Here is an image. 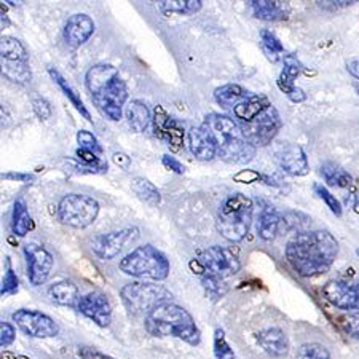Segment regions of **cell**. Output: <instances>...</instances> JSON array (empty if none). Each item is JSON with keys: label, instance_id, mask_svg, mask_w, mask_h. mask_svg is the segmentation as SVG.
I'll return each instance as SVG.
<instances>
[{"label": "cell", "instance_id": "31", "mask_svg": "<svg viewBox=\"0 0 359 359\" xmlns=\"http://www.w3.org/2000/svg\"><path fill=\"white\" fill-rule=\"evenodd\" d=\"M201 8V0H166V2H158V10L165 16H189L198 13Z\"/></svg>", "mask_w": 359, "mask_h": 359}, {"label": "cell", "instance_id": "36", "mask_svg": "<svg viewBox=\"0 0 359 359\" xmlns=\"http://www.w3.org/2000/svg\"><path fill=\"white\" fill-rule=\"evenodd\" d=\"M212 351L216 359H235L236 355L233 348H231L230 344L225 337V331L221 327H217L214 331V340H212Z\"/></svg>", "mask_w": 359, "mask_h": 359}, {"label": "cell", "instance_id": "14", "mask_svg": "<svg viewBox=\"0 0 359 359\" xmlns=\"http://www.w3.org/2000/svg\"><path fill=\"white\" fill-rule=\"evenodd\" d=\"M77 309L80 313L100 327H107L112 323V306L102 292H88L82 295Z\"/></svg>", "mask_w": 359, "mask_h": 359}, {"label": "cell", "instance_id": "37", "mask_svg": "<svg viewBox=\"0 0 359 359\" xmlns=\"http://www.w3.org/2000/svg\"><path fill=\"white\" fill-rule=\"evenodd\" d=\"M310 219L305 216L302 212H286L285 216L281 217V227H285L287 231H297V233H302V231H306L305 229L309 227Z\"/></svg>", "mask_w": 359, "mask_h": 359}, {"label": "cell", "instance_id": "20", "mask_svg": "<svg viewBox=\"0 0 359 359\" xmlns=\"http://www.w3.org/2000/svg\"><path fill=\"white\" fill-rule=\"evenodd\" d=\"M256 340L262 350L273 358H283L289 353V339L280 327L262 329L256 334Z\"/></svg>", "mask_w": 359, "mask_h": 359}, {"label": "cell", "instance_id": "5", "mask_svg": "<svg viewBox=\"0 0 359 359\" xmlns=\"http://www.w3.org/2000/svg\"><path fill=\"white\" fill-rule=\"evenodd\" d=\"M118 267L125 275L150 281H165L171 271L170 259L152 245L133 249L120 260Z\"/></svg>", "mask_w": 359, "mask_h": 359}, {"label": "cell", "instance_id": "32", "mask_svg": "<svg viewBox=\"0 0 359 359\" xmlns=\"http://www.w3.org/2000/svg\"><path fill=\"white\" fill-rule=\"evenodd\" d=\"M321 176L324 181H326V184L331 185V187L345 189V187H350L353 182V177L348 171H345L344 168L339 165L331 163V161L321 165Z\"/></svg>", "mask_w": 359, "mask_h": 359}, {"label": "cell", "instance_id": "27", "mask_svg": "<svg viewBox=\"0 0 359 359\" xmlns=\"http://www.w3.org/2000/svg\"><path fill=\"white\" fill-rule=\"evenodd\" d=\"M125 115L126 120H128L130 128L136 133H142L144 130H147L150 120H152V115H150L146 102L139 100H133L128 102Z\"/></svg>", "mask_w": 359, "mask_h": 359}, {"label": "cell", "instance_id": "8", "mask_svg": "<svg viewBox=\"0 0 359 359\" xmlns=\"http://www.w3.org/2000/svg\"><path fill=\"white\" fill-rule=\"evenodd\" d=\"M196 260L201 265L203 275L219 278V280L235 276L241 269L238 256L224 246H211L205 249Z\"/></svg>", "mask_w": 359, "mask_h": 359}, {"label": "cell", "instance_id": "34", "mask_svg": "<svg viewBox=\"0 0 359 359\" xmlns=\"http://www.w3.org/2000/svg\"><path fill=\"white\" fill-rule=\"evenodd\" d=\"M131 190L137 195V198L146 201L150 206H158L161 203L160 190L155 187V185L150 182L149 179L135 177L131 181Z\"/></svg>", "mask_w": 359, "mask_h": 359}, {"label": "cell", "instance_id": "7", "mask_svg": "<svg viewBox=\"0 0 359 359\" xmlns=\"http://www.w3.org/2000/svg\"><path fill=\"white\" fill-rule=\"evenodd\" d=\"M100 203L83 194H67L57 203V217L72 229H86L96 221Z\"/></svg>", "mask_w": 359, "mask_h": 359}, {"label": "cell", "instance_id": "28", "mask_svg": "<svg viewBox=\"0 0 359 359\" xmlns=\"http://www.w3.org/2000/svg\"><path fill=\"white\" fill-rule=\"evenodd\" d=\"M246 97L248 91L236 83H227L214 90V100L224 109H235Z\"/></svg>", "mask_w": 359, "mask_h": 359}, {"label": "cell", "instance_id": "3", "mask_svg": "<svg viewBox=\"0 0 359 359\" xmlns=\"http://www.w3.org/2000/svg\"><path fill=\"white\" fill-rule=\"evenodd\" d=\"M144 327L154 337H176L185 344L198 346L201 332L195 318L181 305L166 302L144 318Z\"/></svg>", "mask_w": 359, "mask_h": 359}, {"label": "cell", "instance_id": "2", "mask_svg": "<svg viewBox=\"0 0 359 359\" xmlns=\"http://www.w3.org/2000/svg\"><path fill=\"white\" fill-rule=\"evenodd\" d=\"M85 83L101 114L109 120L118 121L128 100V88L120 77L118 69L106 62L93 66L85 75Z\"/></svg>", "mask_w": 359, "mask_h": 359}, {"label": "cell", "instance_id": "29", "mask_svg": "<svg viewBox=\"0 0 359 359\" xmlns=\"http://www.w3.org/2000/svg\"><path fill=\"white\" fill-rule=\"evenodd\" d=\"M48 74H50V77L55 80V83H56L57 86H60L61 91L65 93V96L67 97V100L71 101L72 106H74L75 109H77V112H79L80 115H82L83 118L91 121V115H90V112H88V109L85 107L82 97H80L79 93L72 88V85L69 83L67 80L60 74V71H56L55 67H50V69H48Z\"/></svg>", "mask_w": 359, "mask_h": 359}, {"label": "cell", "instance_id": "21", "mask_svg": "<svg viewBox=\"0 0 359 359\" xmlns=\"http://www.w3.org/2000/svg\"><path fill=\"white\" fill-rule=\"evenodd\" d=\"M249 7L254 18L260 21H285L291 15V5L287 2H276V0H252L249 2Z\"/></svg>", "mask_w": 359, "mask_h": 359}, {"label": "cell", "instance_id": "11", "mask_svg": "<svg viewBox=\"0 0 359 359\" xmlns=\"http://www.w3.org/2000/svg\"><path fill=\"white\" fill-rule=\"evenodd\" d=\"M139 238V229L128 227L100 235L91 241V251L102 260H111L118 256L130 243Z\"/></svg>", "mask_w": 359, "mask_h": 359}, {"label": "cell", "instance_id": "15", "mask_svg": "<svg viewBox=\"0 0 359 359\" xmlns=\"http://www.w3.org/2000/svg\"><path fill=\"white\" fill-rule=\"evenodd\" d=\"M221 160L230 165H246L256 157V147L243 137L241 133L225 139L219 144V152Z\"/></svg>", "mask_w": 359, "mask_h": 359}, {"label": "cell", "instance_id": "26", "mask_svg": "<svg viewBox=\"0 0 359 359\" xmlns=\"http://www.w3.org/2000/svg\"><path fill=\"white\" fill-rule=\"evenodd\" d=\"M300 72H302V65L297 60L295 55H286L285 56V67L278 77V88H280L286 96L291 95V93L297 88L295 86V79L299 77Z\"/></svg>", "mask_w": 359, "mask_h": 359}, {"label": "cell", "instance_id": "30", "mask_svg": "<svg viewBox=\"0 0 359 359\" xmlns=\"http://www.w3.org/2000/svg\"><path fill=\"white\" fill-rule=\"evenodd\" d=\"M34 229V221L29 214L26 201L18 198L15 201L13 214H11V230L16 236H26Z\"/></svg>", "mask_w": 359, "mask_h": 359}, {"label": "cell", "instance_id": "49", "mask_svg": "<svg viewBox=\"0 0 359 359\" xmlns=\"http://www.w3.org/2000/svg\"><path fill=\"white\" fill-rule=\"evenodd\" d=\"M79 356L80 359H115L112 356L106 355V353H101L95 348H91V346H80Z\"/></svg>", "mask_w": 359, "mask_h": 359}, {"label": "cell", "instance_id": "35", "mask_svg": "<svg viewBox=\"0 0 359 359\" xmlns=\"http://www.w3.org/2000/svg\"><path fill=\"white\" fill-rule=\"evenodd\" d=\"M2 74L4 77L20 85H26L31 82L32 72L29 67V62L21 61H2Z\"/></svg>", "mask_w": 359, "mask_h": 359}, {"label": "cell", "instance_id": "55", "mask_svg": "<svg viewBox=\"0 0 359 359\" xmlns=\"http://www.w3.org/2000/svg\"><path fill=\"white\" fill-rule=\"evenodd\" d=\"M355 210L356 212H359V192L355 195Z\"/></svg>", "mask_w": 359, "mask_h": 359}, {"label": "cell", "instance_id": "54", "mask_svg": "<svg viewBox=\"0 0 359 359\" xmlns=\"http://www.w3.org/2000/svg\"><path fill=\"white\" fill-rule=\"evenodd\" d=\"M287 97H289V100H291L292 102H297V104H299V102H304V101L306 100L304 90L299 88V86H297V88H295Z\"/></svg>", "mask_w": 359, "mask_h": 359}, {"label": "cell", "instance_id": "52", "mask_svg": "<svg viewBox=\"0 0 359 359\" xmlns=\"http://www.w3.org/2000/svg\"><path fill=\"white\" fill-rule=\"evenodd\" d=\"M318 4H320L321 8H326V10H339V8L350 7V5L355 4V2H318Z\"/></svg>", "mask_w": 359, "mask_h": 359}, {"label": "cell", "instance_id": "56", "mask_svg": "<svg viewBox=\"0 0 359 359\" xmlns=\"http://www.w3.org/2000/svg\"><path fill=\"white\" fill-rule=\"evenodd\" d=\"M356 254H358V256H359V249H356Z\"/></svg>", "mask_w": 359, "mask_h": 359}, {"label": "cell", "instance_id": "1", "mask_svg": "<svg viewBox=\"0 0 359 359\" xmlns=\"http://www.w3.org/2000/svg\"><path fill=\"white\" fill-rule=\"evenodd\" d=\"M286 259L304 278L327 273L339 254V243L327 230H311L294 235L286 245Z\"/></svg>", "mask_w": 359, "mask_h": 359}, {"label": "cell", "instance_id": "39", "mask_svg": "<svg viewBox=\"0 0 359 359\" xmlns=\"http://www.w3.org/2000/svg\"><path fill=\"white\" fill-rule=\"evenodd\" d=\"M295 359H331V353L321 344H304L297 351Z\"/></svg>", "mask_w": 359, "mask_h": 359}, {"label": "cell", "instance_id": "40", "mask_svg": "<svg viewBox=\"0 0 359 359\" xmlns=\"http://www.w3.org/2000/svg\"><path fill=\"white\" fill-rule=\"evenodd\" d=\"M313 190H315V194L318 195V198L326 203V206L329 208V210H331L332 214H335V216H337V217L341 216V205H340V201L335 198V195H332L321 184H315L313 185Z\"/></svg>", "mask_w": 359, "mask_h": 359}, {"label": "cell", "instance_id": "41", "mask_svg": "<svg viewBox=\"0 0 359 359\" xmlns=\"http://www.w3.org/2000/svg\"><path fill=\"white\" fill-rule=\"evenodd\" d=\"M201 283L203 287L206 289V292L211 295L214 299L222 297V295L227 292V286L224 285V280H219V278H212V276H201Z\"/></svg>", "mask_w": 359, "mask_h": 359}, {"label": "cell", "instance_id": "13", "mask_svg": "<svg viewBox=\"0 0 359 359\" xmlns=\"http://www.w3.org/2000/svg\"><path fill=\"white\" fill-rule=\"evenodd\" d=\"M323 297L335 309L350 311L359 316V281L348 283L341 280L329 281L323 287Z\"/></svg>", "mask_w": 359, "mask_h": 359}, {"label": "cell", "instance_id": "10", "mask_svg": "<svg viewBox=\"0 0 359 359\" xmlns=\"http://www.w3.org/2000/svg\"><path fill=\"white\" fill-rule=\"evenodd\" d=\"M11 320L16 323V326L21 329V332H25L29 337L51 339L60 334V326H57L53 318L40 313L37 310H16L11 315Z\"/></svg>", "mask_w": 359, "mask_h": 359}, {"label": "cell", "instance_id": "42", "mask_svg": "<svg viewBox=\"0 0 359 359\" xmlns=\"http://www.w3.org/2000/svg\"><path fill=\"white\" fill-rule=\"evenodd\" d=\"M77 142H79V149L90 150V152H95L97 155L102 152V147L100 146V142H97L96 136L86 130H80L77 133Z\"/></svg>", "mask_w": 359, "mask_h": 359}, {"label": "cell", "instance_id": "18", "mask_svg": "<svg viewBox=\"0 0 359 359\" xmlns=\"http://www.w3.org/2000/svg\"><path fill=\"white\" fill-rule=\"evenodd\" d=\"M154 130L155 135L161 139H166L168 146L171 147L172 152L182 149L184 142V131L179 126L175 118H171L163 109L157 107L155 109V117H154Z\"/></svg>", "mask_w": 359, "mask_h": 359}, {"label": "cell", "instance_id": "12", "mask_svg": "<svg viewBox=\"0 0 359 359\" xmlns=\"http://www.w3.org/2000/svg\"><path fill=\"white\" fill-rule=\"evenodd\" d=\"M26 256V267L27 278L32 286H42L50 278L51 270H53V256L48 249L43 248L37 243H29L25 246Z\"/></svg>", "mask_w": 359, "mask_h": 359}, {"label": "cell", "instance_id": "43", "mask_svg": "<svg viewBox=\"0 0 359 359\" xmlns=\"http://www.w3.org/2000/svg\"><path fill=\"white\" fill-rule=\"evenodd\" d=\"M18 289H20L18 276H16L15 271L8 267L2 278V289H0V294H2V297H5V295H13L18 292Z\"/></svg>", "mask_w": 359, "mask_h": 359}, {"label": "cell", "instance_id": "6", "mask_svg": "<svg viewBox=\"0 0 359 359\" xmlns=\"http://www.w3.org/2000/svg\"><path fill=\"white\" fill-rule=\"evenodd\" d=\"M120 295L131 315L144 318L152 313L157 306L171 300V292L165 286L146 281L128 283L121 287Z\"/></svg>", "mask_w": 359, "mask_h": 359}, {"label": "cell", "instance_id": "48", "mask_svg": "<svg viewBox=\"0 0 359 359\" xmlns=\"http://www.w3.org/2000/svg\"><path fill=\"white\" fill-rule=\"evenodd\" d=\"M161 163H163L168 171L176 172V175H184L185 172V166L177 158L171 157V155H163V157H161Z\"/></svg>", "mask_w": 359, "mask_h": 359}, {"label": "cell", "instance_id": "47", "mask_svg": "<svg viewBox=\"0 0 359 359\" xmlns=\"http://www.w3.org/2000/svg\"><path fill=\"white\" fill-rule=\"evenodd\" d=\"M262 177H264L262 175H259V172L254 170H241L240 172H236V175L233 176V181L243 182V184H251V182L260 181Z\"/></svg>", "mask_w": 359, "mask_h": 359}, {"label": "cell", "instance_id": "17", "mask_svg": "<svg viewBox=\"0 0 359 359\" xmlns=\"http://www.w3.org/2000/svg\"><path fill=\"white\" fill-rule=\"evenodd\" d=\"M189 149L195 158L210 161L219 152V144L205 125L195 126L189 131Z\"/></svg>", "mask_w": 359, "mask_h": 359}, {"label": "cell", "instance_id": "22", "mask_svg": "<svg viewBox=\"0 0 359 359\" xmlns=\"http://www.w3.org/2000/svg\"><path fill=\"white\" fill-rule=\"evenodd\" d=\"M270 106H271V102L267 96L251 95L233 109V114H235V117L241 121V123H249V121L257 118L260 114H264L265 111H267Z\"/></svg>", "mask_w": 359, "mask_h": 359}, {"label": "cell", "instance_id": "19", "mask_svg": "<svg viewBox=\"0 0 359 359\" xmlns=\"http://www.w3.org/2000/svg\"><path fill=\"white\" fill-rule=\"evenodd\" d=\"M278 165L289 176H305L310 171L304 149L295 144H287L281 147L278 152Z\"/></svg>", "mask_w": 359, "mask_h": 359}, {"label": "cell", "instance_id": "9", "mask_svg": "<svg viewBox=\"0 0 359 359\" xmlns=\"http://www.w3.org/2000/svg\"><path fill=\"white\" fill-rule=\"evenodd\" d=\"M281 128V118L273 106H270L264 114L249 123H240L243 137L251 142L254 147H264L273 141Z\"/></svg>", "mask_w": 359, "mask_h": 359}, {"label": "cell", "instance_id": "50", "mask_svg": "<svg viewBox=\"0 0 359 359\" xmlns=\"http://www.w3.org/2000/svg\"><path fill=\"white\" fill-rule=\"evenodd\" d=\"M2 179H7V181L29 182L34 179V175H29V172H5V175H2Z\"/></svg>", "mask_w": 359, "mask_h": 359}, {"label": "cell", "instance_id": "24", "mask_svg": "<svg viewBox=\"0 0 359 359\" xmlns=\"http://www.w3.org/2000/svg\"><path fill=\"white\" fill-rule=\"evenodd\" d=\"M203 125L212 133V136L216 137L217 144H221L230 136L241 133L240 125H236L235 120H231L230 117H227V115H221V114H210Z\"/></svg>", "mask_w": 359, "mask_h": 359}, {"label": "cell", "instance_id": "16", "mask_svg": "<svg viewBox=\"0 0 359 359\" xmlns=\"http://www.w3.org/2000/svg\"><path fill=\"white\" fill-rule=\"evenodd\" d=\"M95 29L96 25L91 16L86 13H75L66 21L62 36L71 48H79V46L88 42L90 37L95 34Z\"/></svg>", "mask_w": 359, "mask_h": 359}, {"label": "cell", "instance_id": "46", "mask_svg": "<svg viewBox=\"0 0 359 359\" xmlns=\"http://www.w3.org/2000/svg\"><path fill=\"white\" fill-rule=\"evenodd\" d=\"M32 109L40 120H48V118H51V115H53L50 102L43 100V97H37V100H34Z\"/></svg>", "mask_w": 359, "mask_h": 359}, {"label": "cell", "instance_id": "51", "mask_svg": "<svg viewBox=\"0 0 359 359\" xmlns=\"http://www.w3.org/2000/svg\"><path fill=\"white\" fill-rule=\"evenodd\" d=\"M112 160L115 165L121 168V170H128V168L131 166V158L123 152H115L112 155Z\"/></svg>", "mask_w": 359, "mask_h": 359}, {"label": "cell", "instance_id": "33", "mask_svg": "<svg viewBox=\"0 0 359 359\" xmlns=\"http://www.w3.org/2000/svg\"><path fill=\"white\" fill-rule=\"evenodd\" d=\"M0 56H2V61L29 62L26 46L18 39L10 36L2 37V42H0Z\"/></svg>", "mask_w": 359, "mask_h": 359}, {"label": "cell", "instance_id": "38", "mask_svg": "<svg viewBox=\"0 0 359 359\" xmlns=\"http://www.w3.org/2000/svg\"><path fill=\"white\" fill-rule=\"evenodd\" d=\"M260 39H262L264 50L265 53L269 55L270 60L278 61V56L285 51V46L280 42V39H278L271 31H267V29H264V31L260 32Z\"/></svg>", "mask_w": 359, "mask_h": 359}, {"label": "cell", "instance_id": "25", "mask_svg": "<svg viewBox=\"0 0 359 359\" xmlns=\"http://www.w3.org/2000/svg\"><path fill=\"white\" fill-rule=\"evenodd\" d=\"M48 297L53 300L55 304L65 306H75L80 302L79 287L69 280H62L55 283V285H51L48 289Z\"/></svg>", "mask_w": 359, "mask_h": 359}, {"label": "cell", "instance_id": "45", "mask_svg": "<svg viewBox=\"0 0 359 359\" xmlns=\"http://www.w3.org/2000/svg\"><path fill=\"white\" fill-rule=\"evenodd\" d=\"M15 339H16V331L13 324L7 321L0 323V345H2V348L10 346L15 341Z\"/></svg>", "mask_w": 359, "mask_h": 359}, {"label": "cell", "instance_id": "23", "mask_svg": "<svg viewBox=\"0 0 359 359\" xmlns=\"http://www.w3.org/2000/svg\"><path fill=\"white\" fill-rule=\"evenodd\" d=\"M257 235L264 241H273L281 230V216L271 205H265L259 214Z\"/></svg>", "mask_w": 359, "mask_h": 359}, {"label": "cell", "instance_id": "44", "mask_svg": "<svg viewBox=\"0 0 359 359\" xmlns=\"http://www.w3.org/2000/svg\"><path fill=\"white\" fill-rule=\"evenodd\" d=\"M340 327L346 335L353 339H359V316H344L340 318Z\"/></svg>", "mask_w": 359, "mask_h": 359}, {"label": "cell", "instance_id": "53", "mask_svg": "<svg viewBox=\"0 0 359 359\" xmlns=\"http://www.w3.org/2000/svg\"><path fill=\"white\" fill-rule=\"evenodd\" d=\"M346 71H348L353 77L359 80V57H353L346 62Z\"/></svg>", "mask_w": 359, "mask_h": 359}, {"label": "cell", "instance_id": "4", "mask_svg": "<svg viewBox=\"0 0 359 359\" xmlns=\"http://www.w3.org/2000/svg\"><path fill=\"white\" fill-rule=\"evenodd\" d=\"M252 211L254 205L249 196L243 194L227 196L217 211V231L230 243H241L251 229Z\"/></svg>", "mask_w": 359, "mask_h": 359}]
</instances>
